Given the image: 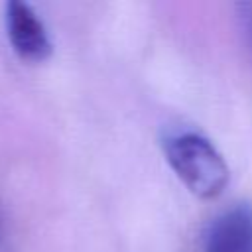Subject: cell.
Segmentation results:
<instances>
[{
    "label": "cell",
    "mask_w": 252,
    "mask_h": 252,
    "mask_svg": "<svg viewBox=\"0 0 252 252\" xmlns=\"http://www.w3.org/2000/svg\"><path fill=\"white\" fill-rule=\"evenodd\" d=\"M165 158L183 185L201 199H213L228 183V165L215 144L197 132H179L163 142Z\"/></svg>",
    "instance_id": "1"
},
{
    "label": "cell",
    "mask_w": 252,
    "mask_h": 252,
    "mask_svg": "<svg viewBox=\"0 0 252 252\" xmlns=\"http://www.w3.org/2000/svg\"><path fill=\"white\" fill-rule=\"evenodd\" d=\"M6 33L12 49L24 61L39 63L51 55L47 30L28 2L10 0L6 4Z\"/></svg>",
    "instance_id": "2"
},
{
    "label": "cell",
    "mask_w": 252,
    "mask_h": 252,
    "mask_svg": "<svg viewBox=\"0 0 252 252\" xmlns=\"http://www.w3.org/2000/svg\"><path fill=\"white\" fill-rule=\"evenodd\" d=\"M203 252H252V205L238 203L215 217Z\"/></svg>",
    "instance_id": "3"
},
{
    "label": "cell",
    "mask_w": 252,
    "mask_h": 252,
    "mask_svg": "<svg viewBox=\"0 0 252 252\" xmlns=\"http://www.w3.org/2000/svg\"><path fill=\"white\" fill-rule=\"evenodd\" d=\"M234 16L240 45L244 49V55L252 61V2H238L234 6Z\"/></svg>",
    "instance_id": "4"
},
{
    "label": "cell",
    "mask_w": 252,
    "mask_h": 252,
    "mask_svg": "<svg viewBox=\"0 0 252 252\" xmlns=\"http://www.w3.org/2000/svg\"><path fill=\"white\" fill-rule=\"evenodd\" d=\"M2 236H4V224H2V217H0V240H2Z\"/></svg>",
    "instance_id": "5"
}]
</instances>
